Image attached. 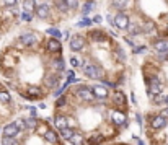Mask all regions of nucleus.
I'll return each instance as SVG.
<instances>
[{"label": "nucleus", "mask_w": 168, "mask_h": 145, "mask_svg": "<svg viewBox=\"0 0 168 145\" xmlns=\"http://www.w3.org/2000/svg\"><path fill=\"white\" fill-rule=\"evenodd\" d=\"M85 75L88 78H93V80H100L103 77V70L96 64H87L85 65Z\"/></svg>", "instance_id": "f257e3e1"}, {"label": "nucleus", "mask_w": 168, "mask_h": 145, "mask_svg": "<svg viewBox=\"0 0 168 145\" xmlns=\"http://www.w3.org/2000/svg\"><path fill=\"white\" fill-rule=\"evenodd\" d=\"M75 95L80 99H83V101H93L95 99L93 91H91V88H88V86H80V88H77L75 90Z\"/></svg>", "instance_id": "f03ea898"}, {"label": "nucleus", "mask_w": 168, "mask_h": 145, "mask_svg": "<svg viewBox=\"0 0 168 145\" xmlns=\"http://www.w3.org/2000/svg\"><path fill=\"white\" fill-rule=\"evenodd\" d=\"M149 85H150V86H149L147 91H149V95H150V96H158V95L162 93V90H163V85L160 83V80H158L157 77L152 78Z\"/></svg>", "instance_id": "7ed1b4c3"}, {"label": "nucleus", "mask_w": 168, "mask_h": 145, "mask_svg": "<svg viewBox=\"0 0 168 145\" xmlns=\"http://www.w3.org/2000/svg\"><path fill=\"white\" fill-rule=\"evenodd\" d=\"M111 119H113V122H114L116 126H127L126 114H124L123 111H119V109H114L111 113Z\"/></svg>", "instance_id": "20e7f679"}, {"label": "nucleus", "mask_w": 168, "mask_h": 145, "mask_svg": "<svg viewBox=\"0 0 168 145\" xmlns=\"http://www.w3.org/2000/svg\"><path fill=\"white\" fill-rule=\"evenodd\" d=\"M114 25L119 29H127L129 28V16L126 13H118L114 16Z\"/></svg>", "instance_id": "39448f33"}, {"label": "nucleus", "mask_w": 168, "mask_h": 145, "mask_svg": "<svg viewBox=\"0 0 168 145\" xmlns=\"http://www.w3.org/2000/svg\"><path fill=\"white\" fill-rule=\"evenodd\" d=\"M83 47H85V39L82 36L75 34L70 38V49L72 51H82Z\"/></svg>", "instance_id": "423d86ee"}, {"label": "nucleus", "mask_w": 168, "mask_h": 145, "mask_svg": "<svg viewBox=\"0 0 168 145\" xmlns=\"http://www.w3.org/2000/svg\"><path fill=\"white\" fill-rule=\"evenodd\" d=\"M20 43L25 44V46H34L38 43V36L34 33H25V34L20 36Z\"/></svg>", "instance_id": "0eeeda50"}, {"label": "nucleus", "mask_w": 168, "mask_h": 145, "mask_svg": "<svg viewBox=\"0 0 168 145\" xmlns=\"http://www.w3.org/2000/svg\"><path fill=\"white\" fill-rule=\"evenodd\" d=\"M167 124H168V119H165V117L160 114V116H155V117H152V121H150V127L157 131V129L165 127Z\"/></svg>", "instance_id": "6e6552de"}, {"label": "nucleus", "mask_w": 168, "mask_h": 145, "mask_svg": "<svg viewBox=\"0 0 168 145\" xmlns=\"http://www.w3.org/2000/svg\"><path fill=\"white\" fill-rule=\"evenodd\" d=\"M91 91H93L95 98H100V99H106L108 98V88L103 85H95L93 88H91Z\"/></svg>", "instance_id": "1a4fd4ad"}, {"label": "nucleus", "mask_w": 168, "mask_h": 145, "mask_svg": "<svg viewBox=\"0 0 168 145\" xmlns=\"http://www.w3.org/2000/svg\"><path fill=\"white\" fill-rule=\"evenodd\" d=\"M18 132H20V129L17 127V124H7V126H5L4 127V135L5 137H11V139H15V135L18 134Z\"/></svg>", "instance_id": "9d476101"}, {"label": "nucleus", "mask_w": 168, "mask_h": 145, "mask_svg": "<svg viewBox=\"0 0 168 145\" xmlns=\"http://www.w3.org/2000/svg\"><path fill=\"white\" fill-rule=\"evenodd\" d=\"M47 51H49V52H59L60 49H62V46H60V43H59V39H49V41H47Z\"/></svg>", "instance_id": "9b49d317"}, {"label": "nucleus", "mask_w": 168, "mask_h": 145, "mask_svg": "<svg viewBox=\"0 0 168 145\" xmlns=\"http://www.w3.org/2000/svg\"><path fill=\"white\" fill-rule=\"evenodd\" d=\"M154 47L158 52H168V41L167 39H158L154 43Z\"/></svg>", "instance_id": "f8f14e48"}, {"label": "nucleus", "mask_w": 168, "mask_h": 145, "mask_svg": "<svg viewBox=\"0 0 168 145\" xmlns=\"http://www.w3.org/2000/svg\"><path fill=\"white\" fill-rule=\"evenodd\" d=\"M54 124H56V127H57V129L64 131V129H67V117L56 116V119H54Z\"/></svg>", "instance_id": "ddd939ff"}, {"label": "nucleus", "mask_w": 168, "mask_h": 145, "mask_svg": "<svg viewBox=\"0 0 168 145\" xmlns=\"http://www.w3.org/2000/svg\"><path fill=\"white\" fill-rule=\"evenodd\" d=\"M36 15H38L41 20H46L49 16V7H41V8H36Z\"/></svg>", "instance_id": "4468645a"}, {"label": "nucleus", "mask_w": 168, "mask_h": 145, "mask_svg": "<svg viewBox=\"0 0 168 145\" xmlns=\"http://www.w3.org/2000/svg\"><path fill=\"white\" fill-rule=\"evenodd\" d=\"M114 104H118V106H124V104H126V96L121 91H118L114 95Z\"/></svg>", "instance_id": "2eb2a0df"}, {"label": "nucleus", "mask_w": 168, "mask_h": 145, "mask_svg": "<svg viewBox=\"0 0 168 145\" xmlns=\"http://www.w3.org/2000/svg\"><path fill=\"white\" fill-rule=\"evenodd\" d=\"M38 96H41V90H39L38 86H29L26 98H38Z\"/></svg>", "instance_id": "dca6fc26"}, {"label": "nucleus", "mask_w": 168, "mask_h": 145, "mask_svg": "<svg viewBox=\"0 0 168 145\" xmlns=\"http://www.w3.org/2000/svg\"><path fill=\"white\" fill-rule=\"evenodd\" d=\"M111 4H113V7L119 8V10H123V8H126V7H127L129 0H113Z\"/></svg>", "instance_id": "f3484780"}, {"label": "nucleus", "mask_w": 168, "mask_h": 145, "mask_svg": "<svg viewBox=\"0 0 168 145\" xmlns=\"http://www.w3.org/2000/svg\"><path fill=\"white\" fill-rule=\"evenodd\" d=\"M44 137H46V140L51 142V144H56V142H57V135H56V132H54V131H47L44 134Z\"/></svg>", "instance_id": "a211bd4d"}, {"label": "nucleus", "mask_w": 168, "mask_h": 145, "mask_svg": "<svg viewBox=\"0 0 168 145\" xmlns=\"http://www.w3.org/2000/svg\"><path fill=\"white\" fill-rule=\"evenodd\" d=\"M47 34H51V36H54V39H60L62 38V31H59L57 28H49L47 29Z\"/></svg>", "instance_id": "6ab92c4d"}, {"label": "nucleus", "mask_w": 168, "mask_h": 145, "mask_svg": "<svg viewBox=\"0 0 168 145\" xmlns=\"http://www.w3.org/2000/svg\"><path fill=\"white\" fill-rule=\"evenodd\" d=\"M52 67H54V70H57V72L64 70V60H62V59L54 60V62H52Z\"/></svg>", "instance_id": "aec40b11"}, {"label": "nucleus", "mask_w": 168, "mask_h": 145, "mask_svg": "<svg viewBox=\"0 0 168 145\" xmlns=\"http://www.w3.org/2000/svg\"><path fill=\"white\" fill-rule=\"evenodd\" d=\"M60 132H62V137L64 139H65V140H70V139H72V137H74V131H72V129H69V127H67V129H64V131H60Z\"/></svg>", "instance_id": "412c9836"}, {"label": "nucleus", "mask_w": 168, "mask_h": 145, "mask_svg": "<svg viewBox=\"0 0 168 145\" xmlns=\"http://www.w3.org/2000/svg\"><path fill=\"white\" fill-rule=\"evenodd\" d=\"M36 8H41V7H49V0H33Z\"/></svg>", "instance_id": "4be33fe9"}, {"label": "nucleus", "mask_w": 168, "mask_h": 145, "mask_svg": "<svg viewBox=\"0 0 168 145\" xmlns=\"http://www.w3.org/2000/svg\"><path fill=\"white\" fill-rule=\"evenodd\" d=\"M46 81H47V86H49V88H56L57 86V77H54V75L52 77H47Z\"/></svg>", "instance_id": "5701e85b"}, {"label": "nucleus", "mask_w": 168, "mask_h": 145, "mask_svg": "<svg viewBox=\"0 0 168 145\" xmlns=\"http://www.w3.org/2000/svg\"><path fill=\"white\" fill-rule=\"evenodd\" d=\"M91 39H93V41H101L103 39V31H93L91 33Z\"/></svg>", "instance_id": "b1692460"}, {"label": "nucleus", "mask_w": 168, "mask_h": 145, "mask_svg": "<svg viewBox=\"0 0 168 145\" xmlns=\"http://www.w3.org/2000/svg\"><path fill=\"white\" fill-rule=\"evenodd\" d=\"M0 101L2 103H10V95L7 91H0Z\"/></svg>", "instance_id": "393cba45"}, {"label": "nucleus", "mask_w": 168, "mask_h": 145, "mask_svg": "<svg viewBox=\"0 0 168 145\" xmlns=\"http://www.w3.org/2000/svg\"><path fill=\"white\" fill-rule=\"evenodd\" d=\"M62 2H64V4H65L69 8H75V7L78 5V0H62Z\"/></svg>", "instance_id": "a878e982"}, {"label": "nucleus", "mask_w": 168, "mask_h": 145, "mask_svg": "<svg viewBox=\"0 0 168 145\" xmlns=\"http://www.w3.org/2000/svg\"><path fill=\"white\" fill-rule=\"evenodd\" d=\"M4 145H20V144L11 137H4Z\"/></svg>", "instance_id": "bb28decb"}, {"label": "nucleus", "mask_w": 168, "mask_h": 145, "mask_svg": "<svg viewBox=\"0 0 168 145\" xmlns=\"http://www.w3.org/2000/svg\"><path fill=\"white\" fill-rule=\"evenodd\" d=\"M93 5H95V4H91V2H88V4H85V7H83V10H82V13H83V15L90 13V11L93 10Z\"/></svg>", "instance_id": "cd10ccee"}, {"label": "nucleus", "mask_w": 168, "mask_h": 145, "mask_svg": "<svg viewBox=\"0 0 168 145\" xmlns=\"http://www.w3.org/2000/svg\"><path fill=\"white\" fill-rule=\"evenodd\" d=\"M25 10L28 11V13L33 10V0H25Z\"/></svg>", "instance_id": "c85d7f7f"}, {"label": "nucleus", "mask_w": 168, "mask_h": 145, "mask_svg": "<svg viewBox=\"0 0 168 145\" xmlns=\"http://www.w3.org/2000/svg\"><path fill=\"white\" fill-rule=\"evenodd\" d=\"M21 20H23V21H31V13L23 11V13H21Z\"/></svg>", "instance_id": "c756f323"}, {"label": "nucleus", "mask_w": 168, "mask_h": 145, "mask_svg": "<svg viewBox=\"0 0 168 145\" xmlns=\"http://www.w3.org/2000/svg\"><path fill=\"white\" fill-rule=\"evenodd\" d=\"M103 140V137H101V135H98V134H96V135H95V137L93 139H91V140H90V144H98V142H101Z\"/></svg>", "instance_id": "7c9ffc66"}, {"label": "nucleus", "mask_w": 168, "mask_h": 145, "mask_svg": "<svg viewBox=\"0 0 168 145\" xmlns=\"http://www.w3.org/2000/svg\"><path fill=\"white\" fill-rule=\"evenodd\" d=\"M57 5H59V10H62V11H67V10H69V7L64 4L62 0H59V2H57Z\"/></svg>", "instance_id": "2f4dec72"}, {"label": "nucleus", "mask_w": 168, "mask_h": 145, "mask_svg": "<svg viewBox=\"0 0 168 145\" xmlns=\"http://www.w3.org/2000/svg\"><path fill=\"white\" fill-rule=\"evenodd\" d=\"M34 126H36L34 119H28V121H25V127H34Z\"/></svg>", "instance_id": "473e14b6"}, {"label": "nucleus", "mask_w": 168, "mask_h": 145, "mask_svg": "<svg viewBox=\"0 0 168 145\" xmlns=\"http://www.w3.org/2000/svg\"><path fill=\"white\" fill-rule=\"evenodd\" d=\"M70 64L74 65V67H78V65H80V60H78L77 57H72V59H70Z\"/></svg>", "instance_id": "72a5a7b5"}, {"label": "nucleus", "mask_w": 168, "mask_h": 145, "mask_svg": "<svg viewBox=\"0 0 168 145\" xmlns=\"http://www.w3.org/2000/svg\"><path fill=\"white\" fill-rule=\"evenodd\" d=\"M4 4L7 5V7H15V5H17V0H4Z\"/></svg>", "instance_id": "f704fd0d"}, {"label": "nucleus", "mask_w": 168, "mask_h": 145, "mask_svg": "<svg viewBox=\"0 0 168 145\" xmlns=\"http://www.w3.org/2000/svg\"><path fill=\"white\" fill-rule=\"evenodd\" d=\"M64 104H65V98H59V99L56 101V106H57V108L64 106Z\"/></svg>", "instance_id": "c9c22d12"}, {"label": "nucleus", "mask_w": 168, "mask_h": 145, "mask_svg": "<svg viewBox=\"0 0 168 145\" xmlns=\"http://www.w3.org/2000/svg\"><path fill=\"white\" fill-rule=\"evenodd\" d=\"M88 25H91V20H88V18H85L83 21L78 23V26H88Z\"/></svg>", "instance_id": "e433bc0d"}, {"label": "nucleus", "mask_w": 168, "mask_h": 145, "mask_svg": "<svg viewBox=\"0 0 168 145\" xmlns=\"http://www.w3.org/2000/svg\"><path fill=\"white\" fill-rule=\"evenodd\" d=\"M142 51H145V47L140 46V47H134V52H142Z\"/></svg>", "instance_id": "4c0bfd02"}, {"label": "nucleus", "mask_w": 168, "mask_h": 145, "mask_svg": "<svg viewBox=\"0 0 168 145\" xmlns=\"http://www.w3.org/2000/svg\"><path fill=\"white\" fill-rule=\"evenodd\" d=\"M28 109L31 111V116H33V117H34L36 114H38V111H36V108H28Z\"/></svg>", "instance_id": "58836bf2"}, {"label": "nucleus", "mask_w": 168, "mask_h": 145, "mask_svg": "<svg viewBox=\"0 0 168 145\" xmlns=\"http://www.w3.org/2000/svg\"><path fill=\"white\" fill-rule=\"evenodd\" d=\"M93 21L95 23H101V16H100V15H96V16L93 18Z\"/></svg>", "instance_id": "ea45409f"}, {"label": "nucleus", "mask_w": 168, "mask_h": 145, "mask_svg": "<svg viewBox=\"0 0 168 145\" xmlns=\"http://www.w3.org/2000/svg\"><path fill=\"white\" fill-rule=\"evenodd\" d=\"M162 116H163L165 119H168V108H167V109H163V113H162Z\"/></svg>", "instance_id": "a19ab883"}, {"label": "nucleus", "mask_w": 168, "mask_h": 145, "mask_svg": "<svg viewBox=\"0 0 168 145\" xmlns=\"http://www.w3.org/2000/svg\"><path fill=\"white\" fill-rule=\"evenodd\" d=\"M165 103H167V104H168V96H165Z\"/></svg>", "instance_id": "79ce46f5"}, {"label": "nucleus", "mask_w": 168, "mask_h": 145, "mask_svg": "<svg viewBox=\"0 0 168 145\" xmlns=\"http://www.w3.org/2000/svg\"><path fill=\"white\" fill-rule=\"evenodd\" d=\"M167 31H168V25H167Z\"/></svg>", "instance_id": "37998d69"}]
</instances>
